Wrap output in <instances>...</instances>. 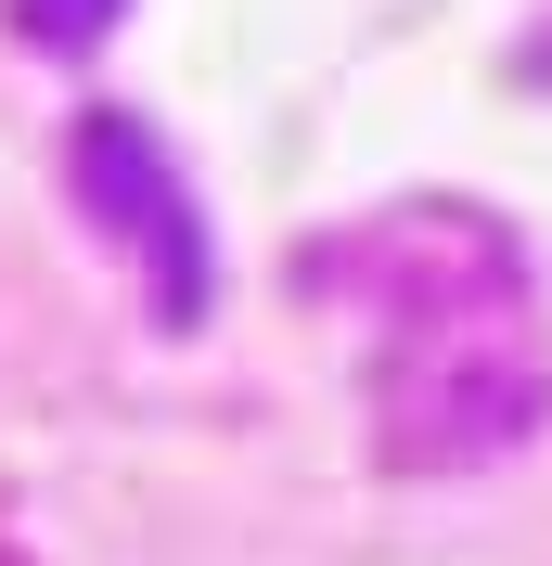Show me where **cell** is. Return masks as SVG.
Wrapping results in <instances>:
<instances>
[{
    "label": "cell",
    "instance_id": "6da1fadb",
    "mask_svg": "<svg viewBox=\"0 0 552 566\" xmlns=\"http://www.w3.org/2000/svg\"><path fill=\"white\" fill-rule=\"evenodd\" d=\"M321 271L347 283L373 438L399 463H476L540 424V296L514 232H488L476 207H399Z\"/></svg>",
    "mask_w": 552,
    "mask_h": 566
},
{
    "label": "cell",
    "instance_id": "7a4b0ae2",
    "mask_svg": "<svg viewBox=\"0 0 552 566\" xmlns=\"http://www.w3.org/2000/svg\"><path fill=\"white\" fill-rule=\"evenodd\" d=\"M77 207L141 258L155 322H193V310H206V232H193V193H180L168 142L141 129V116H91V129H77Z\"/></svg>",
    "mask_w": 552,
    "mask_h": 566
},
{
    "label": "cell",
    "instance_id": "3957f363",
    "mask_svg": "<svg viewBox=\"0 0 552 566\" xmlns=\"http://www.w3.org/2000/svg\"><path fill=\"white\" fill-rule=\"evenodd\" d=\"M116 13H129V0H26V27H39V39H65V52H77V39H104Z\"/></svg>",
    "mask_w": 552,
    "mask_h": 566
},
{
    "label": "cell",
    "instance_id": "277c9868",
    "mask_svg": "<svg viewBox=\"0 0 552 566\" xmlns=\"http://www.w3.org/2000/svg\"><path fill=\"white\" fill-rule=\"evenodd\" d=\"M540 65H552V52H540Z\"/></svg>",
    "mask_w": 552,
    "mask_h": 566
}]
</instances>
